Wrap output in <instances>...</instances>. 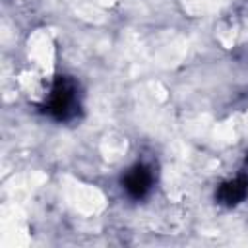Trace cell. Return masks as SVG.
<instances>
[{
    "label": "cell",
    "mask_w": 248,
    "mask_h": 248,
    "mask_svg": "<svg viewBox=\"0 0 248 248\" xmlns=\"http://www.w3.org/2000/svg\"><path fill=\"white\" fill-rule=\"evenodd\" d=\"M74 203L78 209L81 211H95L97 207L103 205V198L97 190L93 188H85V186H76L74 188Z\"/></svg>",
    "instance_id": "1"
},
{
    "label": "cell",
    "mask_w": 248,
    "mask_h": 248,
    "mask_svg": "<svg viewBox=\"0 0 248 248\" xmlns=\"http://www.w3.org/2000/svg\"><path fill=\"white\" fill-rule=\"evenodd\" d=\"M186 2V8L192 12V14H203V12H209L213 8H217L219 0H184Z\"/></svg>",
    "instance_id": "2"
}]
</instances>
